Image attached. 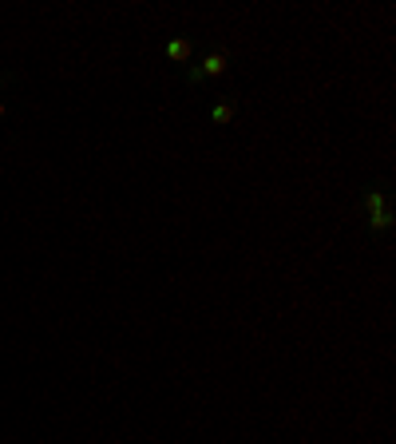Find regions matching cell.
Instances as JSON below:
<instances>
[{
    "mask_svg": "<svg viewBox=\"0 0 396 444\" xmlns=\"http://www.w3.org/2000/svg\"><path fill=\"white\" fill-rule=\"evenodd\" d=\"M4 115H8V103H4V100H0V119H4Z\"/></svg>",
    "mask_w": 396,
    "mask_h": 444,
    "instance_id": "52a82bcc",
    "label": "cell"
},
{
    "mask_svg": "<svg viewBox=\"0 0 396 444\" xmlns=\"http://www.w3.org/2000/svg\"><path fill=\"white\" fill-rule=\"evenodd\" d=\"M365 211H368V214L388 211V194L380 191V187H368V191H365Z\"/></svg>",
    "mask_w": 396,
    "mask_h": 444,
    "instance_id": "277c9868",
    "label": "cell"
},
{
    "mask_svg": "<svg viewBox=\"0 0 396 444\" xmlns=\"http://www.w3.org/2000/svg\"><path fill=\"white\" fill-rule=\"evenodd\" d=\"M226 68H230L226 52H210V56H202V64H187V83H202V80H214V76H226Z\"/></svg>",
    "mask_w": 396,
    "mask_h": 444,
    "instance_id": "6da1fadb",
    "label": "cell"
},
{
    "mask_svg": "<svg viewBox=\"0 0 396 444\" xmlns=\"http://www.w3.org/2000/svg\"><path fill=\"white\" fill-rule=\"evenodd\" d=\"M206 115H210V123H214V127H226V123H234L238 107H234L230 100H214V103H210V111H206Z\"/></svg>",
    "mask_w": 396,
    "mask_h": 444,
    "instance_id": "7a4b0ae2",
    "label": "cell"
},
{
    "mask_svg": "<svg viewBox=\"0 0 396 444\" xmlns=\"http://www.w3.org/2000/svg\"><path fill=\"white\" fill-rule=\"evenodd\" d=\"M8 83H12V76H8V71H0V91L8 88Z\"/></svg>",
    "mask_w": 396,
    "mask_h": 444,
    "instance_id": "8992f818",
    "label": "cell"
},
{
    "mask_svg": "<svg viewBox=\"0 0 396 444\" xmlns=\"http://www.w3.org/2000/svg\"><path fill=\"white\" fill-rule=\"evenodd\" d=\"M388 226H392V211H376V214H368V230H373V234H385Z\"/></svg>",
    "mask_w": 396,
    "mask_h": 444,
    "instance_id": "5b68a950",
    "label": "cell"
},
{
    "mask_svg": "<svg viewBox=\"0 0 396 444\" xmlns=\"http://www.w3.org/2000/svg\"><path fill=\"white\" fill-rule=\"evenodd\" d=\"M167 60L187 68V64H190V40H182V36H170V40H167Z\"/></svg>",
    "mask_w": 396,
    "mask_h": 444,
    "instance_id": "3957f363",
    "label": "cell"
}]
</instances>
